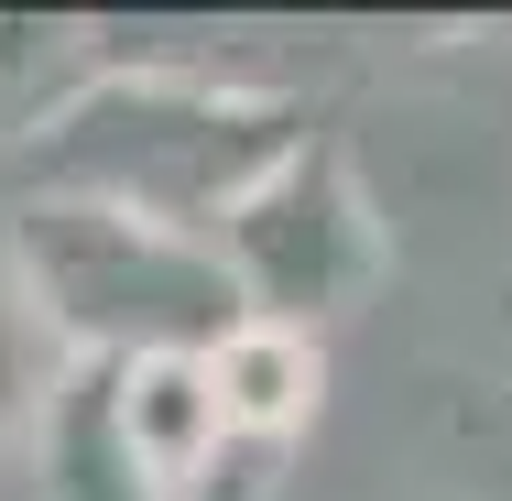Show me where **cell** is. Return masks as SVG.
<instances>
[{
	"mask_svg": "<svg viewBox=\"0 0 512 501\" xmlns=\"http://www.w3.org/2000/svg\"><path fill=\"white\" fill-rule=\"evenodd\" d=\"M120 425H131V458L175 480V469H197V447H207V425H218V403H207V382L186 371V360H153V371L131 382V414H120Z\"/></svg>",
	"mask_w": 512,
	"mask_h": 501,
	"instance_id": "obj_1",
	"label": "cell"
},
{
	"mask_svg": "<svg viewBox=\"0 0 512 501\" xmlns=\"http://www.w3.org/2000/svg\"><path fill=\"white\" fill-rule=\"evenodd\" d=\"M218 414H240V425H284L295 403H306V349L295 338H229L218 349Z\"/></svg>",
	"mask_w": 512,
	"mask_h": 501,
	"instance_id": "obj_2",
	"label": "cell"
}]
</instances>
